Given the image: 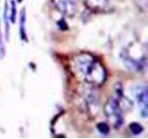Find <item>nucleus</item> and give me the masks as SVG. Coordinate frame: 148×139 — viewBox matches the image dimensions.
<instances>
[{
  "label": "nucleus",
  "instance_id": "f257e3e1",
  "mask_svg": "<svg viewBox=\"0 0 148 139\" xmlns=\"http://www.w3.org/2000/svg\"><path fill=\"white\" fill-rule=\"evenodd\" d=\"M71 70L75 77L92 86H101L106 80V71L103 64L89 53L74 56L71 60Z\"/></svg>",
  "mask_w": 148,
  "mask_h": 139
},
{
  "label": "nucleus",
  "instance_id": "9b49d317",
  "mask_svg": "<svg viewBox=\"0 0 148 139\" xmlns=\"http://www.w3.org/2000/svg\"><path fill=\"white\" fill-rule=\"evenodd\" d=\"M18 1H21V0H18Z\"/></svg>",
  "mask_w": 148,
  "mask_h": 139
},
{
  "label": "nucleus",
  "instance_id": "0eeeda50",
  "mask_svg": "<svg viewBox=\"0 0 148 139\" xmlns=\"http://www.w3.org/2000/svg\"><path fill=\"white\" fill-rule=\"evenodd\" d=\"M130 130H131V132L135 134V136H138V134H140L141 133H143V127L140 123L138 122H133V123H131L130 125Z\"/></svg>",
  "mask_w": 148,
  "mask_h": 139
},
{
  "label": "nucleus",
  "instance_id": "6e6552de",
  "mask_svg": "<svg viewBox=\"0 0 148 139\" xmlns=\"http://www.w3.org/2000/svg\"><path fill=\"white\" fill-rule=\"evenodd\" d=\"M97 130L101 134L106 136L109 133V126L106 122H99L97 124Z\"/></svg>",
  "mask_w": 148,
  "mask_h": 139
},
{
  "label": "nucleus",
  "instance_id": "20e7f679",
  "mask_svg": "<svg viewBox=\"0 0 148 139\" xmlns=\"http://www.w3.org/2000/svg\"><path fill=\"white\" fill-rule=\"evenodd\" d=\"M55 8L64 16L72 18L77 13V0H51Z\"/></svg>",
  "mask_w": 148,
  "mask_h": 139
},
{
  "label": "nucleus",
  "instance_id": "423d86ee",
  "mask_svg": "<svg viewBox=\"0 0 148 139\" xmlns=\"http://www.w3.org/2000/svg\"><path fill=\"white\" fill-rule=\"evenodd\" d=\"M25 22H26V10L25 8H23L21 9V11L20 13V35L21 40L27 41Z\"/></svg>",
  "mask_w": 148,
  "mask_h": 139
},
{
  "label": "nucleus",
  "instance_id": "9d476101",
  "mask_svg": "<svg viewBox=\"0 0 148 139\" xmlns=\"http://www.w3.org/2000/svg\"><path fill=\"white\" fill-rule=\"evenodd\" d=\"M5 55V46L2 39V34H1V30H0V58H3Z\"/></svg>",
  "mask_w": 148,
  "mask_h": 139
},
{
  "label": "nucleus",
  "instance_id": "39448f33",
  "mask_svg": "<svg viewBox=\"0 0 148 139\" xmlns=\"http://www.w3.org/2000/svg\"><path fill=\"white\" fill-rule=\"evenodd\" d=\"M109 0H84L85 7L94 12H104L109 8Z\"/></svg>",
  "mask_w": 148,
  "mask_h": 139
},
{
  "label": "nucleus",
  "instance_id": "1a4fd4ad",
  "mask_svg": "<svg viewBox=\"0 0 148 139\" xmlns=\"http://www.w3.org/2000/svg\"><path fill=\"white\" fill-rule=\"evenodd\" d=\"M11 3V14H10V21L13 23L15 22V16H16V5H15V1H12Z\"/></svg>",
  "mask_w": 148,
  "mask_h": 139
},
{
  "label": "nucleus",
  "instance_id": "7ed1b4c3",
  "mask_svg": "<svg viewBox=\"0 0 148 139\" xmlns=\"http://www.w3.org/2000/svg\"><path fill=\"white\" fill-rule=\"evenodd\" d=\"M135 100L138 104L140 115L143 118H146L148 115V91L145 85L137 86L133 91Z\"/></svg>",
  "mask_w": 148,
  "mask_h": 139
},
{
  "label": "nucleus",
  "instance_id": "f03ea898",
  "mask_svg": "<svg viewBox=\"0 0 148 139\" xmlns=\"http://www.w3.org/2000/svg\"><path fill=\"white\" fill-rule=\"evenodd\" d=\"M104 112L110 124L116 129L119 128L123 122V115L119 106V100L116 97H109L104 106Z\"/></svg>",
  "mask_w": 148,
  "mask_h": 139
}]
</instances>
